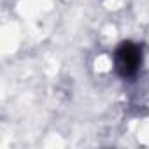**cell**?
I'll return each mask as SVG.
<instances>
[{
  "label": "cell",
  "mask_w": 149,
  "mask_h": 149,
  "mask_svg": "<svg viewBox=\"0 0 149 149\" xmlns=\"http://www.w3.org/2000/svg\"><path fill=\"white\" fill-rule=\"evenodd\" d=\"M142 65V49L133 42H123L114 51V67L119 77L133 79Z\"/></svg>",
  "instance_id": "obj_1"
}]
</instances>
